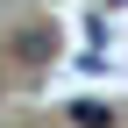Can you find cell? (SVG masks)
Returning <instances> with one entry per match:
<instances>
[{
  "mask_svg": "<svg viewBox=\"0 0 128 128\" xmlns=\"http://www.w3.org/2000/svg\"><path fill=\"white\" fill-rule=\"evenodd\" d=\"M7 50H14L22 71H43V64L57 57V28H50V22H22V28L7 36Z\"/></svg>",
  "mask_w": 128,
  "mask_h": 128,
  "instance_id": "obj_1",
  "label": "cell"
},
{
  "mask_svg": "<svg viewBox=\"0 0 128 128\" xmlns=\"http://www.w3.org/2000/svg\"><path fill=\"white\" fill-rule=\"evenodd\" d=\"M64 121L71 128H121V107H107V100H64Z\"/></svg>",
  "mask_w": 128,
  "mask_h": 128,
  "instance_id": "obj_2",
  "label": "cell"
}]
</instances>
